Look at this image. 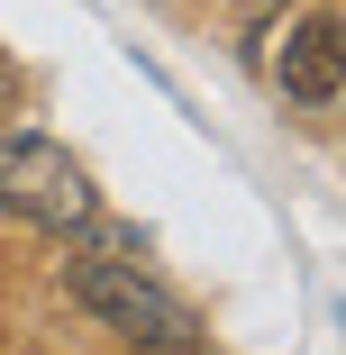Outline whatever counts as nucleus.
Listing matches in <instances>:
<instances>
[{
	"label": "nucleus",
	"instance_id": "f257e3e1",
	"mask_svg": "<svg viewBox=\"0 0 346 355\" xmlns=\"http://www.w3.org/2000/svg\"><path fill=\"white\" fill-rule=\"evenodd\" d=\"M73 237H83V246L64 255V292H73L110 337H128L137 355H200V346H210L200 319H191V301L146 264V237H137V228L92 219V228H73Z\"/></svg>",
	"mask_w": 346,
	"mask_h": 355
},
{
	"label": "nucleus",
	"instance_id": "7ed1b4c3",
	"mask_svg": "<svg viewBox=\"0 0 346 355\" xmlns=\"http://www.w3.org/2000/svg\"><path fill=\"white\" fill-rule=\"evenodd\" d=\"M255 64H264V83L283 92L292 110H310V119H328L337 110V19L328 10H283L264 28V46H255Z\"/></svg>",
	"mask_w": 346,
	"mask_h": 355
},
{
	"label": "nucleus",
	"instance_id": "20e7f679",
	"mask_svg": "<svg viewBox=\"0 0 346 355\" xmlns=\"http://www.w3.org/2000/svg\"><path fill=\"white\" fill-rule=\"evenodd\" d=\"M19 83H28V73H19V55L0 46V119H10V101H19Z\"/></svg>",
	"mask_w": 346,
	"mask_h": 355
},
{
	"label": "nucleus",
	"instance_id": "f03ea898",
	"mask_svg": "<svg viewBox=\"0 0 346 355\" xmlns=\"http://www.w3.org/2000/svg\"><path fill=\"white\" fill-rule=\"evenodd\" d=\"M0 219L46 228V237H73L101 219V191L83 173V155L64 137L28 128V119H0Z\"/></svg>",
	"mask_w": 346,
	"mask_h": 355
},
{
	"label": "nucleus",
	"instance_id": "39448f33",
	"mask_svg": "<svg viewBox=\"0 0 346 355\" xmlns=\"http://www.w3.org/2000/svg\"><path fill=\"white\" fill-rule=\"evenodd\" d=\"M273 10H283V0H237V19H273Z\"/></svg>",
	"mask_w": 346,
	"mask_h": 355
}]
</instances>
